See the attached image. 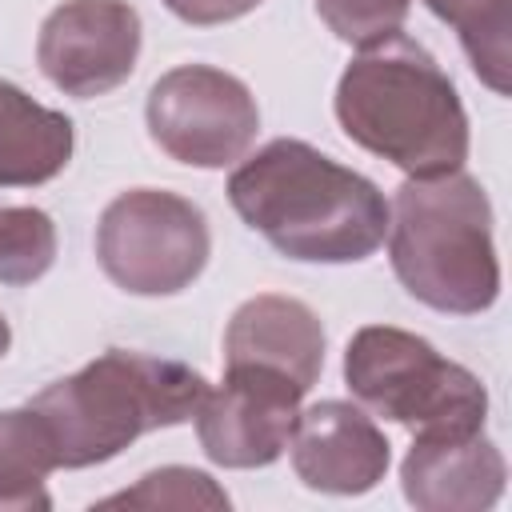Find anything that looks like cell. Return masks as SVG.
<instances>
[{
  "mask_svg": "<svg viewBox=\"0 0 512 512\" xmlns=\"http://www.w3.org/2000/svg\"><path fill=\"white\" fill-rule=\"evenodd\" d=\"M164 4H168V12H176L180 20L208 28V24H224V20H236V16L252 12L260 0H164Z\"/></svg>",
  "mask_w": 512,
  "mask_h": 512,
  "instance_id": "19",
  "label": "cell"
},
{
  "mask_svg": "<svg viewBox=\"0 0 512 512\" xmlns=\"http://www.w3.org/2000/svg\"><path fill=\"white\" fill-rule=\"evenodd\" d=\"M204 212L164 188L120 192L96 224V260L104 276L132 296H172L208 264Z\"/></svg>",
  "mask_w": 512,
  "mask_h": 512,
  "instance_id": "6",
  "label": "cell"
},
{
  "mask_svg": "<svg viewBox=\"0 0 512 512\" xmlns=\"http://www.w3.org/2000/svg\"><path fill=\"white\" fill-rule=\"evenodd\" d=\"M228 200L288 260L352 264L388 236L384 192L304 140H272L228 176Z\"/></svg>",
  "mask_w": 512,
  "mask_h": 512,
  "instance_id": "1",
  "label": "cell"
},
{
  "mask_svg": "<svg viewBox=\"0 0 512 512\" xmlns=\"http://www.w3.org/2000/svg\"><path fill=\"white\" fill-rule=\"evenodd\" d=\"M8 344H12V332H8V320L0 316V356L8 352Z\"/></svg>",
  "mask_w": 512,
  "mask_h": 512,
  "instance_id": "20",
  "label": "cell"
},
{
  "mask_svg": "<svg viewBox=\"0 0 512 512\" xmlns=\"http://www.w3.org/2000/svg\"><path fill=\"white\" fill-rule=\"evenodd\" d=\"M444 24L456 28L476 76L496 92L508 96L512 72V0H424Z\"/></svg>",
  "mask_w": 512,
  "mask_h": 512,
  "instance_id": "15",
  "label": "cell"
},
{
  "mask_svg": "<svg viewBox=\"0 0 512 512\" xmlns=\"http://www.w3.org/2000/svg\"><path fill=\"white\" fill-rule=\"evenodd\" d=\"M344 380L364 408L412 428L416 436L484 432V384L416 332L392 324L360 328L344 352Z\"/></svg>",
  "mask_w": 512,
  "mask_h": 512,
  "instance_id": "5",
  "label": "cell"
},
{
  "mask_svg": "<svg viewBox=\"0 0 512 512\" xmlns=\"http://www.w3.org/2000/svg\"><path fill=\"white\" fill-rule=\"evenodd\" d=\"M388 256L400 284L436 312L472 316L500 296L492 204L468 172L404 180L388 204Z\"/></svg>",
  "mask_w": 512,
  "mask_h": 512,
  "instance_id": "4",
  "label": "cell"
},
{
  "mask_svg": "<svg viewBox=\"0 0 512 512\" xmlns=\"http://www.w3.org/2000/svg\"><path fill=\"white\" fill-rule=\"evenodd\" d=\"M336 120L360 148L392 160L412 180L460 172L468 116L456 84L404 32L364 48L336 84Z\"/></svg>",
  "mask_w": 512,
  "mask_h": 512,
  "instance_id": "2",
  "label": "cell"
},
{
  "mask_svg": "<svg viewBox=\"0 0 512 512\" xmlns=\"http://www.w3.org/2000/svg\"><path fill=\"white\" fill-rule=\"evenodd\" d=\"M408 8L412 0H316L320 20L356 48H372L396 36L408 20Z\"/></svg>",
  "mask_w": 512,
  "mask_h": 512,
  "instance_id": "18",
  "label": "cell"
},
{
  "mask_svg": "<svg viewBox=\"0 0 512 512\" xmlns=\"http://www.w3.org/2000/svg\"><path fill=\"white\" fill-rule=\"evenodd\" d=\"M56 260V224L40 208H0V284H32Z\"/></svg>",
  "mask_w": 512,
  "mask_h": 512,
  "instance_id": "16",
  "label": "cell"
},
{
  "mask_svg": "<svg viewBox=\"0 0 512 512\" xmlns=\"http://www.w3.org/2000/svg\"><path fill=\"white\" fill-rule=\"evenodd\" d=\"M504 456L484 432L472 436H416L400 484L408 504L424 512H480L504 492Z\"/></svg>",
  "mask_w": 512,
  "mask_h": 512,
  "instance_id": "11",
  "label": "cell"
},
{
  "mask_svg": "<svg viewBox=\"0 0 512 512\" xmlns=\"http://www.w3.org/2000/svg\"><path fill=\"white\" fill-rule=\"evenodd\" d=\"M72 120L0 80V188H32L72 160Z\"/></svg>",
  "mask_w": 512,
  "mask_h": 512,
  "instance_id": "13",
  "label": "cell"
},
{
  "mask_svg": "<svg viewBox=\"0 0 512 512\" xmlns=\"http://www.w3.org/2000/svg\"><path fill=\"white\" fill-rule=\"evenodd\" d=\"M224 364L272 368L308 392L324 368V328L304 300L276 292L252 296L228 320Z\"/></svg>",
  "mask_w": 512,
  "mask_h": 512,
  "instance_id": "12",
  "label": "cell"
},
{
  "mask_svg": "<svg viewBox=\"0 0 512 512\" xmlns=\"http://www.w3.org/2000/svg\"><path fill=\"white\" fill-rule=\"evenodd\" d=\"M292 468L296 476L332 496H360L376 488L388 472V440L368 412L344 400H320L296 416L292 428Z\"/></svg>",
  "mask_w": 512,
  "mask_h": 512,
  "instance_id": "10",
  "label": "cell"
},
{
  "mask_svg": "<svg viewBox=\"0 0 512 512\" xmlns=\"http://www.w3.org/2000/svg\"><path fill=\"white\" fill-rule=\"evenodd\" d=\"M140 56V12L128 0H64L36 40L40 72L68 96L92 100L120 88Z\"/></svg>",
  "mask_w": 512,
  "mask_h": 512,
  "instance_id": "9",
  "label": "cell"
},
{
  "mask_svg": "<svg viewBox=\"0 0 512 512\" xmlns=\"http://www.w3.org/2000/svg\"><path fill=\"white\" fill-rule=\"evenodd\" d=\"M304 388L272 368L228 364L220 388H208L196 408V436L212 464L264 468L280 460L300 416Z\"/></svg>",
  "mask_w": 512,
  "mask_h": 512,
  "instance_id": "8",
  "label": "cell"
},
{
  "mask_svg": "<svg viewBox=\"0 0 512 512\" xmlns=\"http://www.w3.org/2000/svg\"><path fill=\"white\" fill-rule=\"evenodd\" d=\"M144 116L152 140L192 168L236 164L260 132V108L248 84L212 64H180L164 72L148 92Z\"/></svg>",
  "mask_w": 512,
  "mask_h": 512,
  "instance_id": "7",
  "label": "cell"
},
{
  "mask_svg": "<svg viewBox=\"0 0 512 512\" xmlns=\"http://www.w3.org/2000/svg\"><path fill=\"white\" fill-rule=\"evenodd\" d=\"M100 508H228V496L212 484V476L172 464L140 476L136 488L100 500Z\"/></svg>",
  "mask_w": 512,
  "mask_h": 512,
  "instance_id": "17",
  "label": "cell"
},
{
  "mask_svg": "<svg viewBox=\"0 0 512 512\" xmlns=\"http://www.w3.org/2000/svg\"><path fill=\"white\" fill-rule=\"evenodd\" d=\"M52 468H60V460L40 412L32 404L0 412V508H48L44 480Z\"/></svg>",
  "mask_w": 512,
  "mask_h": 512,
  "instance_id": "14",
  "label": "cell"
},
{
  "mask_svg": "<svg viewBox=\"0 0 512 512\" xmlns=\"http://www.w3.org/2000/svg\"><path fill=\"white\" fill-rule=\"evenodd\" d=\"M204 392L208 380L180 360L108 348L76 376L32 396V408L52 432L60 468H88L112 460L144 432L192 420Z\"/></svg>",
  "mask_w": 512,
  "mask_h": 512,
  "instance_id": "3",
  "label": "cell"
}]
</instances>
